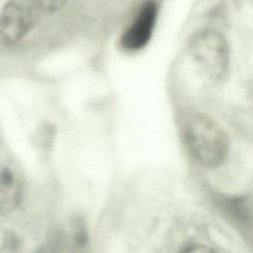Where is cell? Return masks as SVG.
Returning a JSON list of instances; mask_svg holds the SVG:
<instances>
[{
    "instance_id": "cell-1",
    "label": "cell",
    "mask_w": 253,
    "mask_h": 253,
    "mask_svg": "<svg viewBox=\"0 0 253 253\" xmlns=\"http://www.w3.org/2000/svg\"><path fill=\"white\" fill-rule=\"evenodd\" d=\"M182 137L191 156L205 168L222 164L229 149L223 128L207 115H190L182 124Z\"/></svg>"
},
{
    "instance_id": "cell-2",
    "label": "cell",
    "mask_w": 253,
    "mask_h": 253,
    "mask_svg": "<svg viewBox=\"0 0 253 253\" xmlns=\"http://www.w3.org/2000/svg\"><path fill=\"white\" fill-rule=\"evenodd\" d=\"M188 51L197 69L212 82L220 81L229 66V48L225 39L217 32L205 30L190 42Z\"/></svg>"
},
{
    "instance_id": "cell-3",
    "label": "cell",
    "mask_w": 253,
    "mask_h": 253,
    "mask_svg": "<svg viewBox=\"0 0 253 253\" xmlns=\"http://www.w3.org/2000/svg\"><path fill=\"white\" fill-rule=\"evenodd\" d=\"M41 12L37 0H8L0 12V43L11 45L21 41Z\"/></svg>"
},
{
    "instance_id": "cell-4",
    "label": "cell",
    "mask_w": 253,
    "mask_h": 253,
    "mask_svg": "<svg viewBox=\"0 0 253 253\" xmlns=\"http://www.w3.org/2000/svg\"><path fill=\"white\" fill-rule=\"evenodd\" d=\"M157 16V6L152 0L144 2L131 25L122 37V46L129 51L143 48L149 42Z\"/></svg>"
},
{
    "instance_id": "cell-5",
    "label": "cell",
    "mask_w": 253,
    "mask_h": 253,
    "mask_svg": "<svg viewBox=\"0 0 253 253\" xmlns=\"http://www.w3.org/2000/svg\"><path fill=\"white\" fill-rule=\"evenodd\" d=\"M22 182L14 168L9 165L0 167V212L9 213L20 203Z\"/></svg>"
},
{
    "instance_id": "cell-6",
    "label": "cell",
    "mask_w": 253,
    "mask_h": 253,
    "mask_svg": "<svg viewBox=\"0 0 253 253\" xmlns=\"http://www.w3.org/2000/svg\"><path fill=\"white\" fill-rule=\"evenodd\" d=\"M42 12H54L60 9L67 0H37Z\"/></svg>"
}]
</instances>
